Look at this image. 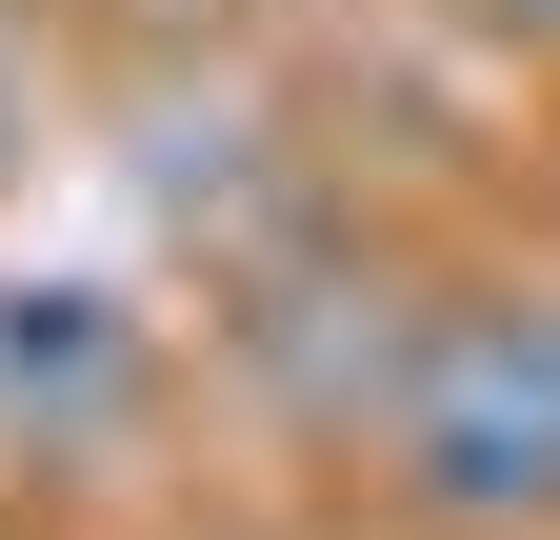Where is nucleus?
<instances>
[{
    "label": "nucleus",
    "mask_w": 560,
    "mask_h": 540,
    "mask_svg": "<svg viewBox=\"0 0 560 540\" xmlns=\"http://www.w3.org/2000/svg\"><path fill=\"white\" fill-rule=\"evenodd\" d=\"M400 540H560V281H441L361 421Z\"/></svg>",
    "instance_id": "f257e3e1"
},
{
    "label": "nucleus",
    "mask_w": 560,
    "mask_h": 540,
    "mask_svg": "<svg viewBox=\"0 0 560 540\" xmlns=\"http://www.w3.org/2000/svg\"><path fill=\"white\" fill-rule=\"evenodd\" d=\"M161 421V320L101 260H0V481H81Z\"/></svg>",
    "instance_id": "f03ea898"
},
{
    "label": "nucleus",
    "mask_w": 560,
    "mask_h": 540,
    "mask_svg": "<svg viewBox=\"0 0 560 540\" xmlns=\"http://www.w3.org/2000/svg\"><path fill=\"white\" fill-rule=\"evenodd\" d=\"M140 200H161L180 240H241L260 221V120L241 101H140V161H120Z\"/></svg>",
    "instance_id": "7ed1b4c3"
},
{
    "label": "nucleus",
    "mask_w": 560,
    "mask_h": 540,
    "mask_svg": "<svg viewBox=\"0 0 560 540\" xmlns=\"http://www.w3.org/2000/svg\"><path fill=\"white\" fill-rule=\"evenodd\" d=\"M21 161H40V40L0 21V180H21Z\"/></svg>",
    "instance_id": "20e7f679"
},
{
    "label": "nucleus",
    "mask_w": 560,
    "mask_h": 540,
    "mask_svg": "<svg viewBox=\"0 0 560 540\" xmlns=\"http://www.w3.org/2000/svg\"><path fill=\"white\" fill-rule=\"evenodd\" d=\"M480 40H521V60H560V0H480Z\"/></svg>",
    "instance_id": "39448f33"
}]
</instances>
